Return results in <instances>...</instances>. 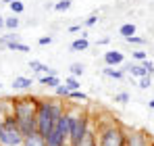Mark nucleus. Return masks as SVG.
Returning <instances> with one entry per match:
<instances>
[{"label":"nucleus","instance_id":"obj_1","mask_svg":"<svg viewBox=\"0 0 154 146\" xmlns=\"http://www.w3.org/2000/svg\"><path fill=\"white\" fill-rule=\"evenodd\" d=\"M38 98L40 96H13V117L17 119L19 129L25 138L38 134V123H35Z\"/></svg>","mask_w":154,"mask_h":146},{"label":"nucleus","instance_id":"obj_2","mask_svg":"<svg viewBox=\"0 0 154 146\" xmlns=\"http://www.w3.org/2000/svg\"><path fill=\"white\" fill-rule=\"evenodd\" d=\"M65 100L60 98H38V113H35V123H38V134L46 140L56 121L65 113Z\"/></svg>","mask_w":154,"mask_h":146},{"label":"nucleus","instance_id":"obj_3","mask_svg":"<svg viewBox=\"0 0 154 146\" xmlns=\"http://www.w3.org/2000/svg\"><path fill=\"white\" fill-rule=\"evenodd\" d=\"M67 115H69V146H77L81 138L92 129V115L81 109V106H71L67 104Z\"/></svg>","mask_w":154,"mask_h":146},{"label":"nucleus","instance_id":"obj_4","mask_svg":"<svg viewBox=\"0 0 154 146\" xmlns=\"http://www.w3.org/2000/svg\"><path fill=\"white\" fill-rule=\"evenodd\" d=\"M25 136L19 129L17 119L11 115H6L4 119H0V146H23Z\"/></svg>","mask_w":154,"mask_h":146},{"label":"nucleus","instance_id":"obj_5","mask_svg":"<svg viewBox=\"0 0 154 146\" xmlns=\"http://www.w3.org/2000/svg\"><path fill=\"white\" fill-rule=\"evenodd\" d=\"M98 146H127V127L112 121L108 127L98 132Z\"/></svg>","mask_w":154,"mask_h":146},{"label":"nucleus","instance_id":"obj_6","mask_svg":"<svg viewBox=\"0 0 154 146\" xmlns=\"http://www.w3.org/2000/svg\"><path fill=\"white\" fill-rule=\"evenodd\" d=\"M150 140L144 129H127V146H150Z\"/></svg>","mask_w":154,"mask_h":146},{"label":"nucleus","instance_id":"obj_7","mask_svg":"<svg viewBox=\"0 0 154 146\" xmlns=\"http://www.w3.org/2000/svg\"><path fill=\"white\" fill-rule=\"evenodd\" d=\"M104 65H106V67L125 65V54H123L121 50H106V52H104Z\"/></svg>","mask_w":154,"mask_h":146},{"label":"nucleus","instance_id":"obj_8","mask_svg":"<svg viewBox=\"0 0 154 146\" xmlns=\"http://www.w3.org/2000/svg\"><path fill=\"white\" fill-rule=\"evenodd\" d=\"M123 71L129 73L131 77H137V79H142V77H146V75H148L142 63H125V65H123Z\"/></svg>","mask_w":154,"mask_h":146},{"label":"nucleus","instance_id":"obj_9","mask_svg":"<svg viewBox=\"0 0 154 146\" xmlns=\"http://www.w3.org/2000/svg\"><path fill=\"white\" fill-rule=\"evenodd\" d=\"M31 86H33V79L31 77H25V75H17L13 79V84H11L13 90H29Z\"/></svg>","mask_w":154,"mask_h":146},{"label":"nucleus","instance_id":"obj_10","mask_svg":"<svg viewBox=\"0 0 154 146\" xmlns=\"http://www.w3.org/2000/svg\"><path fill=\"white\" fill-rule=\"evenodd\" d=\"M38 81H40L42 86H46V88H52V90H56V88L60 86V77H58V75H40Z\"/></svg>","mask_w":154,"mask_h":146},{"label":"nucleus","instance_id":"obj_11","mask_svg":"<svg viewBox=\"0 0 154 146\" xmlns=\"http://www.w3.org/2000/svg\"><path fill=\"white\" fill-rule=\"evenodd\" d=\"M69 48H71V52H85V50L90 48V40L79 36L77 40H73V42H71V46H69Z\"/></svg>","mask_w":154,"mask_h":146},{"label":"nucleus","instance_id":"obj_12","mask_svg":"<svg viewBox=\"0 0 154 146\" xmlns=\"http://www.w3.org/2000/svg\"><path fill=\"white\" fill-rule=\"evenodd\" d=\"M77 146H98V134H96V129L92 127V129L81 138V142H79Z\"/></svg>","mask_w":154,"mask_h":146},{"label":"nucleus","instance_id":"obj_13","mask_svg":"<svg viewBox=\"0 0 154 146\" xmlns=\"http://www.w3.org/2000/svg\"><path fill=\"white\" fill-rule=\"evenodd\" d=\"M135 33H137V27H135V23H123L121 27H119V36H121L123 40H127V38L135 36Z\"/></svg>","mask_w":154,"mask_h":146},{"label":"nucleus","instance_id":"obj_14","mask_svg":"<svg viewBox=\"0 0 154 146\" xmlns=\"http://www.w3.org/2000/svg\"><path fill=\"white\" fill-rule=\"evenodd\" d=\"M102 75L104 77H110V79H123L125 77V71L123 69H115V67H104Z\"/></svg>","mask_w":154,"mask_h":146},{"label":"nucleus","instance_id":"obj_15","mask_svg":"<svg viewBox=\"0 0 154 146\" xmlns=\"http://www.w3.org/2000/svg\"><path fill=\"white\" fill-rule=\"evenodd\" d=\"M19 25H21V19H19L17 15L4 17V27H6L8 31H17V29H19Z\"/></svg>","mask_w":154,"mask_h":146},{"label":"nucleus","instance_id":"obj_16","mask_svg":"<svg viewBox=\"0 0 154 146\" xmlns=\"http://www.w3.org/2000/svg\"><path fill=\"white\" fill-rule=\"evenodd\" d=\"M23 146H46V140H44V138H42L40 134H33V136L25 138Z\"/></svg>","mask_w":154,"mask_h":146},{"label":"nucleus","instance_id":"obj_17","mask_svg":"<svg viewBox=\"0 0 154 146\" xmlns=\"http://www.w3.org/2000/svg\"><path fill=\"white\" fill-rule=\"evenodd\" d=\"M69 71H71L73 77H81V75L85 73V65H83V63H71V65H69Z\"/></svg>","mask_w":154,"mask_h":146},{"label":"nucleus","instance_id":"obj_18","mask_svg":"<svg viewBox=\"0 0 154 146\" xmlns=\"http://www.w3.org/2000/svg\"><path fill=\"white\" fill-rule=\"evenodd\" d=\"M6 50H13V52H31V48L27 44H23V42H11L6 46Z\"/></svg>","mask_w":154,"mask_h":146},{"label":"nucleus","instance_id":"obj_19","mask_svg":"<svg viewBox=\"0 0 154 146\" xmlns=\"http://www.w3.org/2000/svg\"><path fill=\"white\" fill-rule=\"evenodd\" d=\"M8 8H11V13H13V15H17V17H19V15L25 11V4H23L21 0H13V2L8 4Z\"/></svg>","mask_w":154,"mask_h":146},{"label":"nucleus","instance_id":"obj_20","mask_svg":"<svg viewBox=\"0 0 154 146\" xmlns=\"http://www.w3.org/2000/svg\"><path fill=\"white\" fill-rule=\"evenodd\" d=\"M71 6H73V0H58V2H54V11H58V13H67Z\"/></svg>","mask_w":154,"mask_h":146},{"label":"nucleus","instance_id":"obj_21","mask_svg":"<svg viewBox=\"0 0 154 146\" xmlns=\"http://www.w3.org/2000/svg\"><path fill=\"white\" fill-rule=\"evenodd\" d=\"M98 21H100V15H98V13H92L90 17H85V19H83V29H90V27H94V25L98 23Z\"/></svg>","mask_w":154,"mask_h":146},{"label":"nucleus","instance_id":"obj_22","mask_svg":"<svg viewBox=\"0 0 154 146\" xmlns=\"http://www.w3.org/2000/svg\"><path fill=\"white\" fill-rule=\"evenodd\" d=\"M65 86H69V90H71V92H75V90H81V81H79L77 77H73V75H69V77L65 79Z\"/></svg>","mask_w":154,"mask_h":146},{"label":"nucleus","instance_id":"obj_23","mask_svg":"<svg viewBox=\"0 0 154 146\" xmlns=\"http://www.w3.org/2000/svg\"><path fill=\"white\" fill-rule=\"evenodd\" d=\"M54 94H56V98H60V100H67V98H69V94H71V90H69V86L60 84V86L54 90Z\"/></svg>","mask_w":154,"mask_h":146},{"label":"nucleus","instance_id":"obj_24","mask_svg":"<svg viewBox=\"0 0 154 146\" xmlns=\"http://www.w3.org/2000/svg\"><path fill=\"white\" fill-rule=\"evenodd\" d=\"M125 42H127V44H135V46H146V44H148V38H144V36H131Z\"/></svg>","mask_w":154,"mask_h":146},{"label":"nucleus","instance_id":"obj_25","mask_svg":"<svg viewBox=\"0 0 154 146\" xmlns=\"http://www.w3.org/2000/svg\"><path fill=\"white\" fill-rule=\"evenodd\" d=\"M131 59H133V63H144V61H148V52H144V50H133V52H131Z\"/></svg>","mask_w":154,"mask_h":146},{"label":"nucleus","instance_id":"obj_26","mask_svg":"<svg viewBox=\"0 0 154 146\" xmlns=\"http://www.w3.org/2000/svg\"><path fill=\"white\" fill-rule=\"evenodd\" d=\"M67 100H81V102H88L90 96H88L85 92H81V90H75V92H71V94H69Z\"/></svg>","mask_w":154,"mask_h":146},{"label":"nucleus","instance_id":"obj_27","mask_svg":"<svg viewBox=\"0 0 154 146\" xmlns=\"http://www.w3.org/2000/svg\"><path fill=\"white\" fill-rule=\"evenodd\" d=\"M112 100L119 104H127V102H131V96H129V92H119V94H115Z\"/></svg>","mask_w":154,"mask_h":146},{"label":"nucleus","instance_id":"obj_28","mask_svg":"<svg viewBox=\"0 0 154 146\" xmlns=\"http://www.w3.org/2000/svg\"><path fill=\"white\" fill-rule=\"evenodd\" d=\"M137 86H140V90L152 88V75H146V77H142V79H137Z\"/></svg>","mask_w":154,"mask_h":146},{"label":"nucleus","instance_id":"obj_29","mask_svg":"<svg viewBox=\"0 0 154 146\" xmlns=\"http://www.w3.org/2000/svg\"><path fill=\"white\" fill-rule=\"evenodd\" d=\"M142 65H144V69H146V73H148V75H154V61H150V59H148V61H144Z\"/></svg>","mask_w":154,"mask_h":146},{"label":"nucleus","instance_id":"obj_30","mask_svg":"<svg viewBox=\"0 0 154 146\" xmlns=\"http://www.w3.org/2000/svg\"><path fill=\"white\" fill-rule=\"evenodd\" d=\"M52 42H54V38H52V36H42V38L38 40V44H40V46H50Z\"/></svg>","mask_w":154,"mask_h":146},{"label":"nucleus","instance_id":"obj_31","mask_svg":"<svg viewBox=\"0 0 154 146\" xmlns=\"http://www.w3.org/2000/svg\"><path fill=\"white\" fill-rule=\"evenodd\" d=\"M81 27H83V23H81V25H71V27H69V33H79Z\"/></svg>","mask_w":154,"mask_h":146},{"label":"nucleus","instance_id":"obj_32","mask_svg":"<svg viewBox=\"0 0 154 146\" xmlns=\"http://www.w3.org/2000/svg\"><path fill=\"white\" fill-rule=\"evenodd\" d=\"M110 42V38H100L98 42H96V46H104V44H108Z\"/></svg>","mask_w":154,"mask_h":146},{"label":"nucleus","instance_id":"obj_33","mask_svg":"<svg viewBox=\"0 0 154 146\" xmlns=\"http://www.w3.org/2000/svg\"><path fill=\"white\" fill-rule=\"evenodd\" d=\"M44 8H46V11H52V8H54V2H44Z\"/></svg>","mask_w":154,"mask_h":146},{"label":"nucleus","instance_id":"obj_34","mask_svg":"<svg viewBox=\"0 0 154 146\" xmlns=\"http://www.w3.org/2000/svg\"><path fill=\"white\" fill-rule=\"evenodd\" d=\"M148 106H150V109L154 111V98H152V100H148Z\"/></svg>","mask_w":154,"mask_h":146},{"label":"nucleus","instance_id":"obj_35","mask_svg":"<svg viewBox=\"0 0 154 146\" xmlns=\"http://www.w3.org/2000/svg\"><path fill=\"white\" fill-rule=\"evenodd\" d=\"M2 27H4V17L0 15V29H2Z\"/></svg>","mask_w":154,"mask_h":146},{"label":"nucleus","instance_id":"obj_36","mask_svg":"<svg viewBox=\"0 0 154 146\" xmlns=\"http://www.w3.org/2000/svg\"><path fill=\"white\" fill-rule=\"evenodd\" d=\"M2 2H4V4H11V2H13V0H2Z\"/></svg>","mask_w":154,"mask_h":146},{"label":"nucleus","instance_id":"obj_37","mask_svg":"<svg viewBox=\"0 0 154 146\" xmlns=\"http://www.w3.org/2000/svg\"><path fill=\"white\" fill-rule=\"evenodd\" d=\"M150 146H154V140H150Z\"/></svg>","mask_w":154,"mask_h":146},{"label":"nucleus","instance_id":"obj_38","mask_svg":"<svg viewBox=\"0 0 154 146\" xmlns=\"http://www.w3.org/2000/svg\"><path fill=\"white\" fill-rule=\"evenodd\" d=\"M0 98H2V96H0Z\"/></svg>","mask_w":154,"mask_h":146},{"label":"nucleus","instance_id":"obj_39","mask_svg":"<svg viewBox=\"0 0 154 146\" xmlns=\"http://www.w3.org/2000/svg\"><path fill=\"white\" fill-rule=\"evenodd\" d=\"M67 146H69V144H67Z\"/></svg>","mask_w":154,"mask_h":146}]
</instances>
